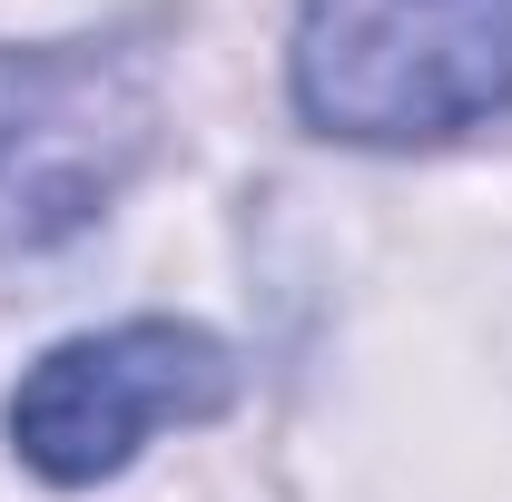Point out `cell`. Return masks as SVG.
I'll return each instance as SVG.
<instances>
[{"label":"cell","mask_w":512,"mask_h":502,"mask_svg":"<svg viewBox=\"0 0 512 502\" xmlns=\"http://www.w3.org/2000/svg\"><path fill=\"white\" fill-rule=\"evenodd\" d=\"M286 69L325 138H453L512 109V0H306Z\"/></svg>","instance_id":"cell-1"},{"label":"cell","mask_w":512,"mask_h":502,"mask_svg":"<svg viewBox=\"0 0 512 502\" xmlns=\"http://www.w3.org/2000/svg\"><path fill=\"white\" fill-rule=\"evenodd\" d=\"M237 404V355L207 335V325H178V315H138V325H109V335H69L50 345L30 375L10 384V453L60 483V493H89L128 473L148 434L168 424H207Z\"/></svg>","instance_id":"cell-2"}]
</instances>
